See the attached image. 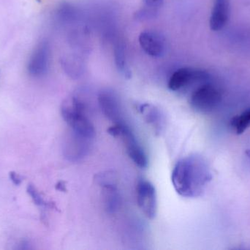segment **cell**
<instances>
[{
	"mask_svg": "<svg viewBox=\"0 0 250 250\" xmlns=\"http://www.w3.org/2000/svg\"><path fill=\"white\" fill-rule=\"evenodd\" d=\"M9 178H10V181L13 182V184L16 186H19L21 184L22 182H23V178L20 176V175L16 173V172H10L9 173Z\"/></svg>",
	"mask_w": 250,
	"mask_h": 250,
	"instance_id": "18",
	"label": "cell"
},
{
	"mask_svg": "<svg viewBox=\"0 0 250 250\" xmlns=\"http://www.w3.org/2000/svg\"><path fill=\"white\" fill-rule=\"evenodd\" d=\"M211 179L209 165L205 159L199 155L188 156L179 160L171 174L175 191L186 198L201 196Z\"/></svg>",
	"mask_w": 250,
	"mask_h": 250,
	"instance_id": "1",
	"label": "cell"
},
{
	"mask_svg": "<svg viewBox=\"0 0 250 250\" xmlns=\"http://www.w3.org/2000/svg\"><path fill=\"white\" fill-rule=\"evenodd\" d=\"M62 117L70 130L95 139V126L88 117L85 103L76 95L67 97L61 106Z\"/></svg>",
	"mask_w": 250,
	"mask_h": 250,
	"instance_id": "2",
	"label": "cell"
},
{
	"mask_svg": "<svg viewBox=\"0 0 250 250\" xmlns=\"http://www.w3.org/2000/svg\"><path fill=\"white\" fill-rule=\"evenodd\" d=\"M209 79V73L206 70L192 67H182L172 73L167 88L173 92H182L195 84L201 85Z\"/></svg>",
	"mask_w": 250,
	"mask_h": 250,
	"instance_id": "5",
	"label": "cell"
},
{
	"mask_svg": "<svg viewBox=\"0 0 250 250\" xmlns=\"http://www.w3.org/2000/svg\"><path fill=\"white\" fill-rule=\"evenodd\" d=\"M113 50L116 67L118 71L126 79L131 77V71L126 59V48L121 38H114L113 41Z\"/></svg>",
	"mask_w": 250,
	"mask_h": 250,
	"instance_id": "14",
	"label": "cell"
},
{
	"mask_svg": "<svg viewBox=\"0 0 250 250\" xmlns=\"http://www.w3.org/2000/svg\"><path fill=\"white\" fill-rule=\"evenodd\" d=\"M245 154H246L247 157H248V159H249L250 162V149L246 150Z\"/></svg>",
	"mask_w": 250,
	"mask_h": 250,
	"instance_id": "20",
	"label": "cell"
},
{
	"mask_svg": "<svg viewBox=\"0 0 250 250\" xmlns=\"http://www.w3.org/2000/svg\"><path fill=\"white\" fill-rule=\"evenodd\" d=\"M230 126L236 135H242L250 127V108L230 120Z\"/></svg>",
	"mask_w": 250,
	"mask_h": 250,
	"instance_id": "15",
	"label": "cell"
},
{
	"mask_svg": "<svg viewBox=\"0 0 250 250\" xmlns=\"http://www.w3.org/2000/svg\"><path fill=\"white\" fill-rule=\"evenodd\" d=\"M137 202L143 214L153 220L157 214V194L154 185L145 179H140L136 186Z\"/></svg>",
	"mask_w": 250,
	"mask_h": 250,
	"instance_id": "8",
	"label": "cell"
},
{
	"mask_svg": "<svg viewBox=\"0 0 250 250\" xmlns=\"http://www.w3.org/2000/svg\"><path fill=\"white\" fill-rule=\"evenodd\" d=\"M96 182L103 188L104 204L107 211L114 213L118 211L121 201L114 174L109 172L98 174Z\"/></svg>",
	"mask_w": 250,
	"mask_h": 250,
	"instance_id": "9",
	"label": "cell"
},
{
	"mask_svg": "<svg viewBox=\"0 0 250 250\" xmlns=\"http://www.w3.org/2000/svg\"><path fill=\"white\" fill-rule=\"evenodd\" d=\"M230 16V0H214L210 16V28L213 31L223 29Z\"/></svg>",
	"mask_w": 250,
	"mask_h": 250,
	"instance_id": "12",
	"label": "cell"
},
{
	"mask_svg": "<svg viewBox=\"0 0 250 250\" xmlns=\"http://www.w3.org/2000/svg\"><path fill=\"white\" fill-rule=\"evenodd\" d=\"M94 139L70 129L63 144L64 157L74 162L83 159L92 150Z\"/></svg>",
	"mask_w": 250,
	"mask_h": 250,
	"instance_id": "6",
	"label": "cell"
},
{
	"mask_svg": "<svg viewBox=\"0 0 250 250\" xmlns=\"http://www.w3.org/2000/svg\"><path fill=\"white\" fill-rule=\"evenodd\" d=\"M56 188H57V189H58V190L62 191V192L65 191V186H64L63 182H59L57 186H56Z\"/></svg>",
	"mask_w": 250,
	"mask_h": 250,
	"instance_id": "19",
	"label": "cell"
},
{
	"mask_svg": "<svg viewBox=\"0 0 250 250\" xmlns=\"http://www.w3.org/2000/svg\"><path fill=\"white\" fill-rule=\"evenodd\" d=\"M138 110L143 118L154 129V132L160 135L165 126V117L161 110L152 104H141L138 106Z\"/></svg>",
	"mask_w": 250,
	"mask_h": 250,
	"instance_id": "13",
	"label": "cell"
},
{
	"mask_svg": "<svg viewBox=\"0 0 250 250\" xmlns=\"http://www.w3.org/2000/svg\"><path fill=\"white\" fill-rule=\"evenodd\" d=\"M144 8L139 14L141 17L151 18L155 16L159 9L162 7L164 0H143Z\"/></svg>",
	"mask_w": 250,
	"mask_h": 250,
	"instance_id": "16",
	"label": "cell"
},
{
	"mask_svg": "<svg viewBox=\"0 0 250 250\" xmlns=\"http://www.w3.org/2000/svg\"><path fill=\"white\" fill-rule=\"evenodd\" d=\"M108 133L114 137H120L126 148V154L135 165L140 168H146L148 159L138 139L130 128L124 122L115 123L108 129Z\"/></svg>",
	"mask_w": 250,
	"mask_h": 250,
	"instance_id": "4",
	"label": "cell"
},
{
	"mask_svg": "<svg viewBox=\"0 0 250 250\" xmlns=\"http://www.w3.org/2000/svg\"><path fill=\"white\" fill-rule=\"evenodd\" d=\"M26 192H27L28 195L32 198L34 204L38 205V206L45 207L50 205V204H48V202H46V201L43 199V198L41 196L38 189H37L33 185H28L27 188H26Z\"/></svg>",
	"mask_w": 250,
	"mask_h": 250,
	"instance_id": "17",
	"label": "cell"
},
{
	"mask_svg": "<svg viewBox=\"0 0 250 250\" xmlns=\"http://www.w3.org/2000/svg\"><path fill=\"white\" fill-rule=\"evenodd\" d=\"M98 101L100 108L108 120L114 124L125 121L120 100L112 91H101L98 94Z\"/></svg>",
	"mask_w": 250,
	"mask_h": 250,
	"instance_id": "11",
	"label": "cell"
},
{
	"mask_svg": "<svg viewBox=\"0 0 250 250\" xmlns=\"http://www.w3.org/2000/svg\"><path fill=\"white\" fill-rule=\"evenodd\" d=\"M138 41L143 51L150 57L160 58L166 54V38L157 31H144L140 34Z\"/></svg>",
	"mask_w": 250,
	"mask_h": 250,
	"instance_id": "10",
	"label": "cell"
},
{
	"mask_svg": "<svg viewBox=\"0 0 250 250\" xmlns=\"http://www.w3.org/2000/svg\"><path fill=\"white\" fill-rule=\"evenodd\" d=\"M51 60V47L48 41H42L35 47L26 65L29 76L41 78L48 73Z\"/></svg>",
	"mask_w": 250,
	"mask_h": 250,
	"instance_id": "7",
	"label": "cell"
},
{
	"mask_svg": "<svg viewBox=\"0 0 250 250\" xmlns=\"http://www.w3.org/2000/svg\"><path fill=\"white\" fill-rule=\"evenodd\" d=\"M222 98L220 90L208 81L198 85L192 91L189 97V104L197 113L208 114L220 106Z\"/></svg>",
	"mask_w": 250,
	"mask_h": 250,
	"instance_id": "3",
	"label": "cell"
}]
</instances>
